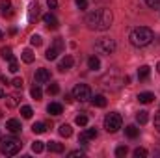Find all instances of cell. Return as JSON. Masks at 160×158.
Wrapping results in <instances>:
<instances>
[{
    "instance_id": "cell-1",
    "label": "cell",
    "mask_w": 160,
    "mask_h": 158,
    "mask_svg": "<svg viewBox=\"0 0 160 158\" xmlns=\"http://www.w3.org/2000/svg\"><path fill=\"white\" fill-rule=\"evenodd\" d=\"M84 21H86V24H88L89 30L104 32V30H108V28L112 26L114 17H112V11H110V9L101 7V9H93V11H89V13L86 15Z\"/></svg>"
},
{
    "instance_id": "cell-2",
    "label": "cell",
    "mask_w": 160,
    "mask_h": 158,
    "mask_svg": "<svg viewBox=\"0 0 160 158\" xmlns=\"http://www.w3.org/2000/svg\"><path fill=\"white\" fill-rule=\"evenodd\" d=\"M128 39H130V43H132L134 47H147L151 41L155 39V34H153V30L147 28V26H138V28H134V30L130 32Z\"/></svg>"
},
{
    "instance_id": "cell-3",
    "label": "cell",
    "mask_w": 160,
    "mask_h": 158,
    "mask_svg": "<svg viewBox=\"0 0 160 158\" xmlns=\"http://www.w3.org/2000/svg\"><path fill=\"white\" fill-rule=\"evenodd\" d=\"M19 151H21V141H19L17 138H9V136L0 138V153H2V155L13 156V155H17Z\"/></svg>"
},
{
    "instance_id": "cell-4",
    "label": "cell",
    "mask_w": 160,
    "mask_h": 158,
    "mask_svg": "<svg viewBox=\"0 0 160 158\" xmlns=\"http://www.w3.org/2000/svg\"><path fill=\"white\" fill-rule=\"evenodd\" d=\"M104 128H106L108 132H118L121 128V116L119 114H116V112L108 114V116L104 117Z\"/></svg>"
},
{
    "instance_id": "cell-5",
    "label": "cell",
    "mask_w": 160,
    "mask_h": 158,
    "mask_svg": "<svg viewBox=\"0 0 160 158\" xmlns=\"http://www.w3.org/2000/svg\"><path fill=\"white\" fill-rule=\"evenodd\" d=\"M95 48L101 54H112L116 50V41L110 39V37H101V39L95 43Z\"/></svg>"
},
{
    "instance_id": "cell-6",
    "label": "cell",
    "mask_w": 160,
    "mask_h": 158,
    "mask_svg": "<svg viewBox=\"0 0 160 158\" xmlns=\"http://www.w3.org/2000/svg\"><path fill=\"white\" fill-rule=\"evenodd\" d=\"M73 97H75L77 101H80V102L89 101V99H91V89H89V86H86V84H77L75 89H73Z\"/></svg>"
},
{
    "instance_id": "cell-7",
    "label": "cell",
    "mask_w": 160,
    "mask_h": 158,
    "mask_svg": "<svg viewBox=\"0 0 160 158\" xmlns=\"http://www.w3.org/2000/svg\"><path fill=\"white\" fill-rule=\"evenodd\" d=\"M93 138H97V130H95V128H86V130L80 134L78 143L86 145V141H88V140H93Z\"/></svg>"
},
{
    "instance_id": "cell-8",
    "label": "cell",
    "mask_w": 160,
    "mask_h": 158,
    "mask_svg": "<svg viewBox=\"0 0 160 158\" xmlns=\"http://www.w3.org/2000/svg\"><path fill=\"white\" fill-rule=\"evenodd\" d=\"M34 80H36V84H45V82H48V80H50V73H48L47 69H38Z\"/></svg>"
},
{
    "instance_id": "cell-9",
    "label": "cell",
    "mask_w": 160,
    "mask_h": 158,
    "mask_svg": "<svg viewBox=\"0 0 160 158\" xmlns=\"http://www.w3.org/2000/svg\"><path fill=\"white\" fill-rule=\"evenodd\" d=\"M6 128H8L9 132H13V134H17V132H21V130H22L21 121H19V119H8V121H6Z\"/></svg>"
},
{
    "instance_id": "cell-10",
    "label": "cell",
    "mask_w": 160,
    "mask_h": 158,
    "mask_svg": "<svg viewBox=\"0 0 160 158\" xmlns=\"http://www.w3.org/2000/svg\"><path fill=\"white\" fill-rule=\"evenodd\" d=\"M43 22L50 28V30H56L58 28V19L52 15V13H47V15H43Z\"/></svg>"
},
{
    "instance_id": "cell-11",
    "label": "cell",
    "mask_w": 160,
    "mask_h": 158,
    "mask_svg": "<svg viewBox=\"0 0 160 158\" xmlns=\"http://www.w3.org/2000/svg\"><path fill=\"white\" fill-rule=\"evenodd\" d=\"M73 63H75V60H73V56H65V58H62V62H60V65H58V69L63 73V71H67V69H71L73 67Z\"/></svg>"
},
{
    "instance_id": "cell-12",
    "label": "cell",
    "mask_w": 160,
    "mask_h": 158,
    "mask_svg": "<svg viewBox=\"0 0 160 158\" xmlns=\"http://www.w3.org/2000/svg\"><path fill=\"white\" fill-rule=\"evenodd\" d=\"M47 112H48L50 116H60V114L63 112V106H62L60 102H50V104L47 106Z\"/></svg>"
},
{
    "instance_id": "cell-13",
    "label": "cell",
    "mask_w": 160,
    "mask_h": 158,
    "mask_svg": "<svg viewBox=\"0 0 160 158\" xmlns=\"http://www.w3.org/2000/svg\"><path fill=\"white\" fill-rule=\"evenodd\" d=\"M138 101H140L142 104H149V102L155 101V95H153L151 91H143V93H138Z\"/></svg>"
},
{
    "instance_id": "cell-14",
    "label": "cell",
    "mask_w": 160,
    "mask_h": 158,
    "mask_svg": "<svg viewBox=\"0 0 160 158\" xmlns=\"http://www.w3.org/2000/svg\"><path fill=\"white\" fill-rule=\"evenodd\" d=\"M19 102H21V97H19L17 93L6 97V104H8V108H15V106H19Z\"/></svg>"
},
{
    "instance_id": "cell-15",
    "label": "cell",
    "mask_w": 160,
    "mask_h": 158,
    "mask_svg": "<svg viewBox=\"0 0 160 158\" xmlns=\"http://www.w3.org/2000/svg\"><path fill=\"white\" fill-rule=\"evenodd\" d=\"M47 149L50 153H63V143H60V141H48Z\"/></svg>"
},
{
    "instance_id": "cell-16",
    "label": "cell",
    "mask_w": 160,
    "mask_h": 158,
    "mask_svg": "<svg viewBox=\"0 0 160 158\" xmlns=\"http://www.w3.org/2000/svg\"><path fill=\"white\" fill-rule=\"evenodd\" d=\"M91 102L97 108H104L106 106V97L104 95H95V97H91Z\"/></svg>"
},
{
    "instance_id": "cell-17",
    "label": "cell",
    "mask_w": 160,
    "mask_h": 158,
    "mask_svg": "<svg viewBox=\"0 0 160 158\" xmlns=\"http://www.w3.org/2000/svg\"><path fill=\"white\" fill-rule=\"evenodd\" d=\"M149 75H151V67H149V65H142V67L138 69V78L140 80H147Z\"/></svg>"
},
{
    "instance_id": "cell-18",
    "label": "cell",
    "mask_w": 160,
    "mask_h": 158,
    "mask_svg": "<svg viewBox=\"0 0 160 158\" xmlns=\"http://www.w3.org/2000/svg\"><path fill=\"white\" fill-rule=\"evenodd\" d=\"M88 67H89L91 71H99V69H101V60H99L97 56H91V58L88 60Z\"/></svg>"
},
{
    "instance_id": "cell-19",
    "label": "cell",
    "mask_w": 160,
    "mask_h": 158,
    "mask_svg": "<svg viewBox=\"0 0 160 158\" xmlns=\"http://www.w3.org/2000/svg\"><path fill=\"white\" fill-rule=\"evenodd\" d=\"M58 132H60V136H63V138H69V136L73 134V128H71V125H67V123H63V125H60V128H58Z\"/></svg>"
},
{
    "instance_id": "cell-20",
    "label": "cell",
    "mask_w": 160,
    "mask_h": 158,
    "mask_svg": "<svg viewBox=\"0 0 160 158\" xmlns=\"http://www.w3.org/2000/svg\"><path fill=\"white\" fill-rule=\"evenodd\" d=\"M38 15H39V4H38V2H34V4H30L28 19H30V21H34V19H38Z\"/></svg>"
},
{
    "instance_id": "cell-21",
    "label": "cell",
    "mask_w": 160,
    "mask_h": 158,
    "mask_svg": "<svg viewBox=\"0 0 160 158\" xmlns=\"http://www.w3.org/2000/svg\"><path fill=\"white\" fill-rule=\"evenodd\" d=\"M21 58H22L24 63H32V62H34V52H32L30 48H24L22 54H21Z\"/></svg>"
},
{
    "instance_id": "cell-22",
    "label": "cell",
    "mask_w": 160,
    "mask_h": 158,
    "mask_svg": "<svg viewBox=\"0 0 160 158\" xmlns=\"http://www.w3.org/2000/svg\"><path fill=\"white\" fill-rule=\"evenodd\" d=\"M125 134H127L128 138H132V140H134V138L140 134V130H138L134 125H128V126H125Z\"/></svg>"
},
{
    "instance_id": "cell-23",
    "label": "cell",
    "mask_w": 160,
    "mask_h": 158,
    "mask_svg": "<svg viewBox=\"0 0 160 158\" xmlns=\"http://www.w3.org/2000/svg\"><path fill=\"white\" fill-rule=\"evenodd\" d=\"M30 95H32V99H36V101H41V97H43V91H41L39 84H38V86H34V87L30 89Z\"/></svg>"
},
{
    "instance_id": "cell-24",
    "label": "cell",
    "mask_w": 160,
    "mask_h": 158,
    "mask_svg": "<svg viewBox=\"0 0 160 158\" xmlns=\"http://www.w3.org/2000/svg\"><path fill=\"white\" fill-rule=\"evenodd\" d=\"M0 54H2V58H4V60H8V62L15 60V58H13V52H11V48H9V47H4V48L0 50Z\"/></svg>"
},
{
    "instance_id": "cell-25",
    "label": "cell",
    "mask_w": 160,
    "mask_h": 158,
    "mask_svg": "<svg viewBox=\"0 0 160 158\" xmlns=\"http://www.w3.org/2000/svg\"><path fill=\"white\" fill-rule=\"evenodd\" d=\"M58 54H60V52H58V50H56L54 47H50V48H48V50L45 52V58L52 62V60H56V58H58Z\"/></svg>"
},
{
    "instance_id": "cell-26",
    "label": "cell",
    "mask_w": 160,
    "mask_h": 158,
    "mask_svg": "<svg viewBox=\"0 0 160 158\" xmlns=\"http://www.w3.org/2000/svg\"><path fill=\"white\" fill-rule=\"evenodd\" d=\"M32 130H34V134H43L47 130V125L45 123H34L32 125Z\"/></svg>"
},
{
    "instance_id": "cell-27",
    "label": "cell",
    "mask_w": 160,
    "mask_h": 158,
    "mask_svg": "<svg viewBox=\"0 0 160 158\" xmlns=\"http://www.w3.org/2000/svg\"><path fill=\"white\" fill-rule=\"evenodd\" d=\"M147 119H149V116H147V112H145V110H142V112H138V114H136V121H138L140 125H145V123H147Z\"/></svg>"
},
{
    "instance_id": "cell-28",
    "label": "cell",
    "mask_w": 160,
    "mask_h": 158,
    "mask_svg": "<svg viewBox=\"0 0 160 158\" xmlns=\"http://www.w3.org/2000/svg\"><path fill=\"white\" fill-rule=\"evenodd\" d=\"M128 155V149H127V145H119L118 149H116V156L118 158H125Z\"/></svg>"
},
{
    "instance_id": "cell-29",
    "label": "cell",
    "mask_w": 160,
    "mask_h": 158,
    "mask_svg": "<svg viewBox=\"0 0 160 158\" xmlns=\"http://www.w3.org/2000/svg\"><path fill=\"white\" fill-rule=\"evenodd\" d=\"M21 114H22L24 119H30L32 116H34V110H32L30 106H22V108H21Z\"/></svg>"
},
{
    "instance_id": "cell-30",
    "label": "cell",
    "mask_w": 160,
    "mask_h": 158,
    "mask_svg": "<svg viewBox=\"0 0 160 158\" xmlns=\"http://www.w3.org/2000/svg\"><path fill=\"white\" fill-rule=\"evenodd\" d=\"M75 121H77V125H78V126H86V125H88V116L80 114V116H77Z\"/></svg>"
},
{
    "instance_id": "cell-31",
    "label": "cell",
    "mask_w": 160,
    "mask_h": 158,
    "mask_svg": "<svg viewBox=\"0 0 160 158\" xmlns=\"http://www.w3.org/2000/svg\"><path fill=\"white\" fill-rule=\"evenodd\" d=\"M47 93H48V95H56V93H60V86H58V84H50V86L47 87Z\"/></svg>"
},
{
    "instance_id": "cell-32",
    "label": "cell",
    "mask_w": 160,
    "mask_h": 158,
    "mask_svg": "<svg viewBox=\"0 0 160 158\" xmlns=\"http://www.w3.org/2000/svg\"><path fill=\"white\" fill-rule=\"evenodd\" d=\"M11 86H13V87H17V89H22L24 82H22V78H21V77H17V78L11 80Z\"/></svg>"
},
{
    "instance_id": "cell-33",
    "label": "cell",
    "mask_w": 160,
    "mask_h": 158,
    "mask_svg": "<svg viewBox=\"0 0 160 158\" xmlns=\"http://www.w3.org/2000/svg\"><path fill=\"white\" fill-rule=\"evenodd\" d=\"M147 155H149V153H147L145 149H142V147H138V149H134V156H136V158H145Z\"/></svg>"
},
{
    "instance_id": "cell-34",
    "label": "cell",
    "mask_w": 160,
    "mask_h": 158,
    "mask_svg": "<svg viewBox=\"0 0 160 158\" xmlns=\"http://www.w3.org/2000/svg\"><path fill=\"white\" fill-rule=\"evenodd\" d=\"M43 149H45L43 141H34V143H32V151H34V153H41Z\"/></svg>"
},
{
    "instance_id": "cell-35",
    "label": "cell",
    "mask_w": 160,
    "mask_h": 158,
    "mask_svg": "<svg viewBox=\"0 0 160 158\" xmlns=\"http://www.w3.org/2000/svg\"><path fill=\"white\" fill-rule=\"evenodd\" d=\"M30 43H32L34 47H41V43H43V39H41V36H38V34H34V36L30 37Z\"/></svg>"
},
{
    "instance_id": "cell-36",
    "label": "cell",
    "mask_w": 160,
    "mask_h": 158,
    "mask_svg": "<svg viewBox=\"0 0 160 158\" xmlns=\"http://www.w3.org/2000/svg\"><path fill=\"white\" fill-rule=\"evenodd\" d=\"M145 4L153 9H160V0H145Z\"/></svg>"
},
{
    "instance_id": "cell-37",
    "label": "cell",
    "mask_w": 160,
    "mask_h": 158,
    "mask_svg": "<svg viewBox=\"0 0 160 158\" xmlns=\"http://www.w3.org/2000/svg\"><path fill=\"white\" fill-rule=\"evenodd\" d=\"M54 48H56L58 52H62V50H63V41H62V37H58V39L54 41Z\"/></svg>"
},
{
    "instance_id": "cell-38",
    "label": "cell",
    "mask_w": 160,
    "mask_h": 158,
    "mask_svg": "<svg viewBox=\"0 0 160 158\" xmlns=\"http://www.w3.org/2000/svg\"><path fill=\"white\" fill-rule=\"evenodd\" d=\"M9 71H11V73H17V71H19V63H17L15 60L9 62Z\"/></svg>"
},
{
    "instance_id": "cell-39",
    "label": "cell",
    "mask_w": 160,
    "mask_h": 158,
    "mask_svg": "<svg viewBox=\"0 0 160 158\" xmlns=\"http://www.w3.org/2000/svg\"><path fill=\"white\" fill-rule=\"evenodd\" d=\"M0 7H2V11L4 9H9L11 7V2L9 0H0Z\"/></svg>"
},
{
    "instance_id": "cell-40",
    "label": "cell",
    "mask_w": 160,
    "mask_h": 158,
    "mask_svg": "<svg viewBox=\"0 0 160 158\" xmlns=\"http://www.w3.org/2000/svg\"><path fill=\"white\" fill-rule=\"evenodd\" d=\"M77 2V6H78L80 9H86L88 7V0H75Z\"/></svg>"
},
{
    "instance_id": "cell-41",
    "label": "cell",
    "mask_w": 160,
    "mask_h": 158,
    "mask_svg": "<svg viewBox=\"0 0 160 158\" xmlns=\"http://www.w3.org/2000/svg\"><path fill=\"white\" fill-rule=\"evenodd\" d=\"M47 6H48L50 9H56V7H58V0H47Z\"/></svg>"
},
{
    "instance_id": "cell-42",
    "label": "cell",
    "mask_w": 160,
    "mask_h": 158,
    "mask_svg": "<svg viewBox=\"0 0 160 158\" xmlns=\"http://www.w3.org/2000/svg\"><path fill=\"white\" fill-rule=\"evenodd\" d=\"M155 128H157V130L160 132V112L157 114V116H155Z\"/></svg>"
},
{
    "instance_id": "cell-43",
    "label": "cell",
    "mask_w": 160,
    "mask_h": 158,
    "mask_svg": "<svg viewBox=\"0 0 160 158\" xmlns=\"http://www.w3.org/2000/svg\"><path fill=\"white\" fill-rule=\"evenodd\" d=\"M69 156H84V151H71V153H69Z\"/></svg>"
},
{
    "instance_id": "cell-44",
    "label": "cell",
    "mask_w": 160,
    "mask_h": 158,
    "mask_svg": "<svg viewBox=\"0 0 160 158\" xmlns=\"http://www.w3.org/2000/svg\"><path fill=\"white\" fill-rule=\"evenodd\" d=\"M73 99H75L73 95H65V101H67V102H73Z\"/></svg>"
},
{
    "instance_id": "cell-45",
    "label": "cell",
    "mask_w": 160,
    "mask_h": 158,
    "mask_svg": "<svg viewBox=\"0 0 160 158\" xmlns=\"http://www.w3.org/2000/svg\"><path fill=\"white\" fill-rule=\"evenodd\" d=\"M123 84H125V86H127V84H130V77H125V78H123Z\"/></svg>"
},
{
    "instance_id": "cell-46",
    "label": "cell",
    "mask_w": 160,
    "mask_h": 158,
    "mask_svg": "<svg viewBox=\"0 0 160 158\" xmlns=\"http://www.w3.org/2000/svg\"><path fill=\"white\" fill-rule=\"evenodd\" d=\"M2 97H6V93H4V89L0 87V99H2Z\"/></svg>"
},
{
    "instance_id": "cell-47",
    "label": "cell",
    "mask_w": 160,
    "mask_h": 158,
    "mask_svg": "<svg viewBox=\"0 0 160 158\" xmlns=\"http://www.w3.org/2000/svg\"><path fill=\"white\" fill-rule=\"evenodd\" d=\"M157 71H158V73H160V62H158V65H157Z\"/></svg>"
},
{
    "instance_id": "cell-48",
    "label": "cell",
    "mask_w": 160,
    "mask_h": 158,
    "mask_svg": "<svg viewBox=\"0 0 160 158\" xmlns=\"http://www.w3.org/2000/svg\"><path fill=\"white\" fill-rule=\"evenodd\" d=\"M95 2H106V0H95Z\"/></svg>"
},
{
    "instance_id": "cell-49",
    "label": "cell",
    "mask_w": 160,
    "mask_h": 158,
    "mask_svg": "<svg viewBox=\"0 0 160 158\" xmlns=\"http://www.w3.org/2000/svg\"><path fill=\"white\" fill-rule=\"evenodd\" d=\"M0 39H2V30H0Z\"/></svg>"
}]
</instances>
